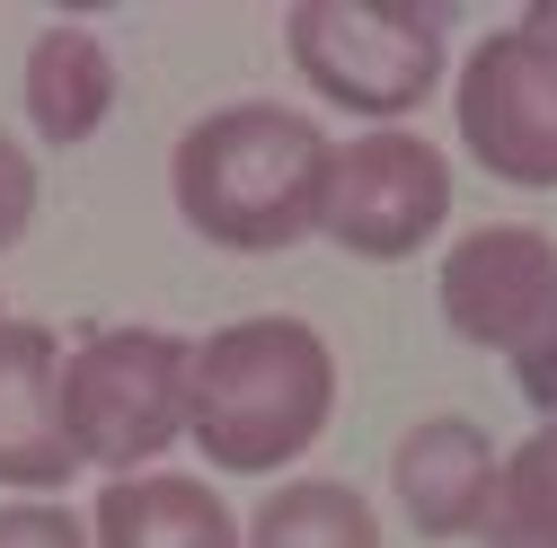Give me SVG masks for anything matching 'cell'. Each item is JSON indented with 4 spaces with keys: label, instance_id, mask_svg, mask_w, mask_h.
<instances>
[{
    "label": "cell",
    "instance_id": "cell-17",
    "mask_svg": "<svg viewBox=\"0 0 557 548\" xmlns=\"http://www.w3.org/2000/svg\"><path fill=\"white\" fill-rule=\"evenodd\" d=\"M513 27H522V36H531V45L548 53V62H557V0H531V10H522Z\"/></svg>",
    "mask_w": 557,
    "mask_h": 548
},
{
    "label": "cell",
    "instance_id": "cell-7",
    "mask_svg": "<svg viewBox=\"0 0 557 548\" xmlns=\"http://www.w3.org/2000/svg\"><path fill=\"white\" fill-rule=\"evenodd\" d=\"M434 301H443V327L478 354H513L522 336L540 327V310L557 301V239L531 231V222H478L443 248V274H434Z\"/></svg>",
    "mask_w": 557,
    "mask_h": 548
},
{
    "label": "cell",
    "instance_id": "cell-10",
    "mask_svg": "<svg viewBox=\"0 0 557 548\" xmlns=\"http://www.w3.org/2000/svg\"><path fill=\"white\" fill-rule=\"evenodd\" d=\"M89 548H239V513L213 496V477L143 469V477H107Z\"/></svg>",
    "mask_w": 557,
    "mask_h": 548
},
{
    "label": "cell",
    "instance_id": "cell-2",
    "mask_svg": "<svg viewBox=\"0 0 557 548\" xmlns=\"http://www.w3.org/2000/svg\"><path fill=\"white\" fill-rule=\"evenodd\" d=\"M336 416V354L310 319L257 310L213 336H195L186 363V443L222 477L293 469Z\"/></svg>",
    "mask_w": 557,
    "mask_h": 548
},
{
    "label": "cell",
    "instance_id": "cell-14",
    "mask_svg": "<svg viewBox=\"0 0 557 548\" xmlns=\"http://www.w3.org/2000/svg\"><path fill=\"white\" fill-rule=\"evenodd\" d=\"M0 548H89V522L53 496H10L0 505Z\"/></svg>",
    "mask_w": 557,
    "mask_h": 548
},
{
    "label": "cell",
    "instance_id": "cell-4",
    "mask_svg": "<svg viewBox=\"0 0 557 548\" xmlns=\"http://www.w3.org/2000/svg\"><path fill=\"white\" fill-rule=\"evenodd\" d=\"M186 363L195 346L169 327H89L62 346V434L81 469L143 477L186 443Z\"/></svg>",
    "mask_w": 557,
    "mask_h": 548
},
{
    "label": "cell",
    "instance_id": "cell-8",
    "mask_svg": "<svg viewBox=\"0 0 557 548\" xmlns=\"http://www.w3.org/2000/svg\"><path fill=\"white\" fill-rule=\"evenodd\" d=\"M496 434L469 425V416H416L389 451V496L407 513L416 539H478L486 505H496Z\"/></svg>",
    "mask_w": 557,
    "mask_h": 548
},
{
    "label": "cell",
    "instance_id": "cell-12",
    "mask_svg": "<svg viewBox=\"0 0 557 548\" xmlns=\"http://www.w3.org/2000/svg\"><path fill=\"white\" fill-rule=\"evenodd\" d=\"M239 548H381V513L345 477H284L248 513Z\"/></svg>",
    "mask_w": 557,
    "mask_h": 548
},
{
    "label": "cell",
    "instance_id": "cell-3",
    "mask_svg": "<svg viewBox=\"0 0 557 548\" xmlns=\"http://www.w3.org/2000/svg\"><path fill=\"white\" fill-rule=\"evenodd\" d=\"M284 53L327 107L363 115V133L407 124L451 72L443 10H407V0H293Z\"/></svg>",
    "mask_w": 557,
    "mask_h": 548
},
{
    "label": "cell",
    "instance_id": "cell-9",
    "mask_svg": "<svg viewBox=\"0 0 557 548\" xmlns=\"http://www.w3.org/2000/svg\"><path fill=\"white\" fill-rule=\"evenodd\" d=\"M81 477L62 434V336L45 319L0 327V487L10 496H62Z\"/></svg>",
    "mask_w": 557,
    "mask_h": 548
},
{
    "label": "cell",
    "instance_id": "cell-16",
    "mask_svg": "<svg viewBox=\"0 0 557 548\" xmlns=\"http://www.w3.org/2000/svg\"><path fill=\"white\" fill-rule=\"evenodd\" d=\"M36 160H27V142H18V133L10 124H0V257H10L27 231H36Z\"/></svg>",
    "mask_w": 557,
    "mask_h": 548
},
{
    "label": "cell",
    "instance_id": "cell-11",
    "mask_svg": "<svg viewBox=\"0 0 557 548\" xmlns=\"http://www.w3.org/2000/svg\"><path fill=\"white\" fill-rule=\"evenodd\" d=\"M18 98H27V124H36L45 151H81V142H98V124L115 115V53L81 18H53L27 45Z\"/></svg>",
    "mask_w": 557,
    "mask_h": 548
},
{
    "label": "cell",
    "instance_id": "cell-1",
    "mask_svg": "<svg viewBox=\"0 0 557 548\" xmlns=\"http://www.w3.org/2000/svg\"><path fill=\"white\" fill-rule=\"evenodd\" d=\"M327 160H336V142L319 133V115H301L284 98H239V107H213L177 133L169 203L203 248L284 257L319 231Z\"/></svg>",
    "mask_w": 557,
    "mask_h": 548
},
{
    "label": "cell",
    "instance_id": "cell-13",
    "mask_svg": "<svg viewBox=\"0 0 557 548\" xmlns=\"http://www.w3.org/2000/svg\"><path fill=\"white\" fill-rule=\"evenodd\" d=\"M478 539L486 548H557V425H540L522 451H505Z\"/></svg>",
    "mask_w": 557,
    "mask_h": 548
},
{
    "label": "cell",
    "instance_id": "cell-18",
    "mask_svg": "<svg viewBox=\"0 0 557 548\" xmlns=\"http://www.w3.org/2000/svg\"><path fill=\"white\" fill-rule=\"evenodd\" d=\"M0 327H10V310H0Z\"/></svg>",
    "mask_w": 557,
    "mask_h": 548
},
{
    "label": "cell",
    "instance_id": "cell-5",
    "mask_svg": "<svg viewBox=\"0 0 557 548\" xmlns=\"http://www.w3.org/2000/svg\"><path fill=\"white\" fill-rule=\"evenodd\" d=\"M443 222H451V160H443V142H425V133H407V124L336 142L319 239H336L363 265H407V257H425L443 239Z\"/></svg>",
    "mask_w": 557,
    "mask_h": 548
},
{
    "label": "cell",
    "instance_id": "cell-6",
    "mask_svg": "<svg viewBox=\"0 0 557 548\" xmlns=\"http://www.w3.org/2000/svg\"><path fill=\"white\" fill-rule=\"evenodd\" d=\"M451 115H460V151L522 195L557 186V62L505 18L486 27L451 80Z\"/></svg>",
    "mask_w": 557,
    "mask_h": 548
},
{
    "label": "cell",
    "instance_id": "cell-15",
    "mask_svg": "<svg viewBox=\"0 0 557 548\" xmlns=\"http://www.w3.org/2000/svg\"><path fill=\"white\" fill-rule=\"evenodd\" d=\"M505 363H513V389H522V407H531L540 425H557V301L540 310V327L522 336V346H513Z\"/></svg>",
    "mask_w": 557,
    "mask_h": 548
}]
</instances>
